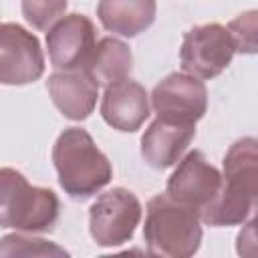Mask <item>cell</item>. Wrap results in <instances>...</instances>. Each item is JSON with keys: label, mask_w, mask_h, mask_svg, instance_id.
Instances as JSON below:
<instances>
[{"label": "cell", "mask_w": 258, "mask_h": 258, "mask_svg": "<svg viewBox=\"0 0 258 258\" xmlns=\"http://www.w3.org/2000/svg\"><path fill=\"white\" fill-rule=\"evenodd\" d=\"M258 196V143L254 137L238 139L224 155V175L216 196L200 210L208 226H238L256 210Z\"/></svg>", "instance_id": "1"}, {"label": "cell", "mask_w": 258, "mask_h": 258, "mask_svg": "<svg viewBox=\"0 0 258 258\" xmlns=\"http://www.w3.org/2000/svg\"><path fill=\"white\" fill-rule=\"evenodd\" d=\"M52 163L60 187L75 200L95 196L113 175L107 155L81 127H69L56 137L52 145Z\"/></svg>", "instance_id": "2"}, {"label": "cell", "mask_w": 258, "mask_h": 258, "mask_svg": "<svg viewBox=\"0 0 258 258\" xmlns=\"http://www.w3.org/2000/svg\"><path fill=\"white\" fill-rule=\"evenodd\" d=\"M200 212L171 200L167 194L147 202L143 238L147 252L165 258H187L198 252L202 242Z\"/></svg>", "instance_id": "3"}, {"label": "cell", "mask_w": 258, "mask_h": 258, "mask_svg": "<svg viewBox=\"0 0 258 258\" xmlns=\"http://www.w3.org/2000/svg\"><path fill=\"white\" fill-rule=\"evenodd\" d=\"M58 198L52 189L30 185L12 169L0 167V228L20 232H50L58 220Z\"/></svg>", "instance_id": "4"}, {"label": "cell", "mask_w": 258, "mask_h": 258, "mask_svg": "<svg viewBox=\"0 0 258 258\" xmlns=\"http://www.w3.org/2000/svg\"><path fill=\"white\" fill-rule=\"evenodd\" d=\"M141 220L137 196L125 187L103 191L89 208V232L97 246L113 248L129 242Z\"/></svg>", "instance_id": "5"}, {"label": "cell", "mask_w": 258, "mask_h": 258, "mask_svg": "<svg viewBox=\"0 0 258 258\" xmlns=\"http://www.w3.org/2000/svg\"><path fill=\"white\" fill-rule=\"evenodd\" d=\"M236 48L226 26L218 22L200 24L183 34L179 48V62L183 73L198 79L218 77L234 56Z\"/></svg>", "instance_id": "6"}, {"label": "cell", "mask_w": 258, "mask_h": 258, "mask_svg": "<svg viewBox=\"0 0 258 258\" xmlns=\"http://www.w3.org/2000/svg\"><path fill=\"white\" fill-rule=\"evenodd\" d=\"M151 107L157 119L196 125L208 109V91L202 79L187 73H171L151 91Z\"/></svg>", "instance_id": "7"}, {"label": "cell", "mask_w": 258, "mask_h": 258, "mask_svg": "<svg viewBox=\"0 0 258 258\" xmlns=\"http://www.w3.org/2000/svg\"><path fill=\"white\" fill-rule=\"evenodd\" d=\"M44 54L38 38L16 22H0V83L28 85L42 77Z\"/></svg>", "instance_id": "8"}, {"label": "cell", "mask_w": 258, "mask_h": 258, "mask_svg": "<svg viewBox=\"0 0 258 258\" xmlns=\"http://www.w3.org/2000/svg\"><path fill=\"white\" fill-rule=\"evenodd\" d=\"M46 48L54 69H85L95 48V24L85 14H67L48 28Z\"/></svg>", "instance_id": "9"}, {"label": "cell", "mask_w": 258, "mask_h": 258, "mask_svg": "<svg viewBox=\"0 0 258 258\" xmlns=\"http://www.w3.org/2000/svg\"><path fill=\"white\" fill-rule=\"evenodd\" d=\"M222 173L202 151H189L167 179V196L183 206L202 210L218 191Z\"/></svg>", "instance_id": "10"}, {"label": "cell", "mask_w": 258, "mask_h": 258, "mask_svg": "<svg viewBox=\"0 0 258 258\" xmlns=\"http://www.w3.org/2000/svg\"><path fill=\"white\" fill-rule=\"evenodd\" d=\"M101 117L117 131H137L149 117V95L145 87L131 79L107 85L101 101Z\"/></svg>", "instance_id": "11"}, {"label": "cell", "mask_w": 258, "mask_h": 258, "mask_svg": "<svg viewBox=\"0 0 258 258\" xmlns=\"http://www.w3.org/2000/svg\"><path fill=\"white\" fill-rule=\"evenodd\" d=\"M46 89L54 107L73 121L87 119L93 113L99 97V85L87 73V69L56 71L48 77Z\"/></svg>", "instance_id": "12"}, {"label": "cell", "mask_w": 258, "mask_h": 258, "mask_svg": "<svg viewBox=\"0 0 258 258\" xmlns=\"http://www.w3.org/2000/svg\"><path fill=\"white\" fill-rule=\"evenodd\" d=\"M196 137V125L155 119L141 137V157L153 169L171 167Z\"/></svg>", "instance_id": "13"}, {"label": "cell", "mask_w": 258, "mask_h": 258, "mask_svg": "<svg viewBox=\"0 0 258 258\" xmlns=\"http://www.w3.org/2000/svg\"><path fill=\"white\" fill-rule=\"evenodd\" d=\"M155 0H99L97 16L105 30L121 36H137L155 20Z\"/></svg>", "instance_id": "14"}, {"label": "cell", "mask_w": 258, "mask_h": 258, "mask_svg": "<svg viewBox=\"0 0 258 258\" xmlns=\"http://www.w3.org/2000/svg\"><path fill=\"white\" fill-rule=\"evenodd\" d=\"M85 69L95 79L97 85L107 87L111 83L123 81L129 77V73L133 69L131 48L115 36H103L99 42H95V48H93Z\"/></svg>", "instance_id": "15"}, {"label": "cell", "mask_w": 258, "mask_h": 258, "mask_svg": "<svg viewBox=\"0 0 258 258\" xmlns=\"http://www.w3.org/2000/svg\"><path fill=\"white\" fill-rule=\"evenodd\" d=\"M0 256H69V252L42 238L8 234L0 240Z\"/></svg>", "instance_id": "16"}, {"label": "cell", "mask_w": 258, "mask_h": 258, "mask_svg": "<svg viewBox=\"0 0 258 258\" xmlns=\"http://www.w3.org/2000/svg\"><path fill=\"white\" fill-rule=\"evenodd\" d=\"M69 0H22V16L36 30H48L62 18Z\"/></svg>", "instance_id": "17"}, {"label": "cell", "mask_w": 258, "mask_h": 258, "mask_svg": "<svg viewBox=\"0 0 258 258\" xmlns=\"http://www.w3.org/2000/svg\"><path fill=\"white\" fill-rule=\"evenodd\" d=\"M234 48L246 54L256 52V10H248L236 16L228 26Z\"/></svg>", "instance_id": "18"}]
</instances>
